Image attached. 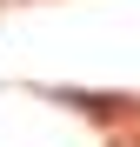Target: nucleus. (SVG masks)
Masks as SVG:
<instances>
[]
</instances>
